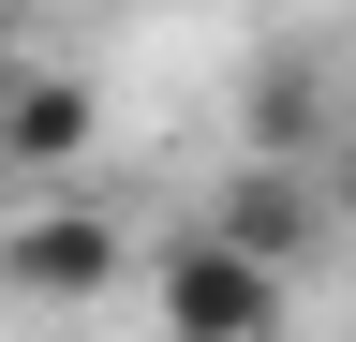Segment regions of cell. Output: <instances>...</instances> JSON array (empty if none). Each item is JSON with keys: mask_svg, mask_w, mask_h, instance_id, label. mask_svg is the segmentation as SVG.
<instances>
[{"mask_svg": "<svg viewBox=\"0 0 356 342\" xmlns=\"http://www.w3.org/2000/svg\"><path fill=\"white\" fill-rule=\"evenodd\" d=\"M0 283H15V297H104L119 283V224H104V208H15Z\"/></svg>", "mask_w": 356, "mask_h": 342, "instance_id": "obj_3", "label": "cell"}, {"mask_svg": "<svg viewBox=\"0 0 356 342\" xmlns=\"http://www.w3.org/2000/svg\"><path fill=\"white\" fill-rule=\"evenodd\" d=\"M327 194H341V224H356V134H341V149H327Z\"/></svg>", "mask_w": 356, "mask_h": 342, "instance_id": "obj_6", "label": "cell"}, {"mask_svg": "<svg viewBox=\"0 0 356 342\" xmlns=\"http://www.w3.org/2000/svg\"><path fill=\"white\" fill-rule=\"evenodd\" d=\"M222 238L252 253V268H312V253L341 238V194H327V164H238V179H222V208H208Z\"/></svg>", "mask_w": 356, "mask_h": 342, "instance_id": "obj_2", "label": "cell"}, {"mask_svg": "<svg viewBox=\"0 0 356 342\" xmlns=\"http://www.w3.org/2000/svg\"><path fill=\"white\" fill-rule=\"evenodd\" d=\"M74 149H89V90L30 60V90H15V134H0V164H30V179H60Z\"/></svg>", "mask_w": 356, "mask_h": 342, "instance_id": "obj_4", "label": "cell"}, {"mask_svg": "<svg viewBox=\"0 0 356 342\" xmlns=\"http://www.w3.org/2000/svg\"><path fill=\"white\" fill-rule=\"evenodd\" d=\"M15 90H30V45L0 30V134H15Z\"/></svg>", "mask_w": 356, "mask_h": 342, "instance_id": "obj_5", "label": "cell"}, {"mask_svg": "<svg viewBox=\"0 0 356 342\" xmlns=\"http://www.w3.org/2000/svg\"><path fill=\"white\" fill-rule=\"evenodd\" d=\"M149 297H163V342H282V268H252V253L222 238V224L163 238Z\"/></svg>", "mask_w": 356, "mask_h": 342, "instance_id": "obj_1", "label": "cell"}]
</instances>
